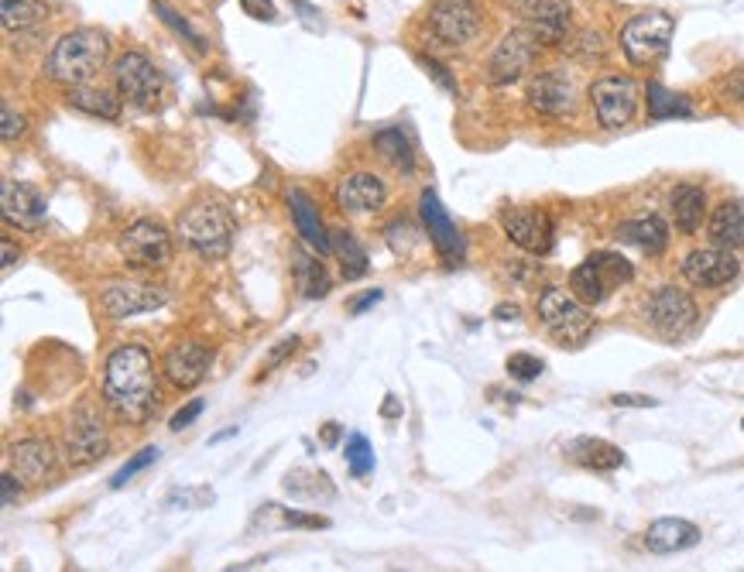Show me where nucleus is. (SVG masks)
<instances>
[{
	"instance_id": "obj_36",
	"label": "nucleus",
	"mask_w": 744,
	"mask_h": 572,
	"mask_svg": "<svg viewBox=\"0 0 744 572\" xmlns=\"http://www.w3.org/2000/svg\"><path fill=\"white\" fill-rule=\"evenodd\" d=\"M344 460H347V470L357 476H367L370 470H375V450H370V442H367V435H360V432H354L351 439H347V446H344Z\"/></svg>"
},
{
	"instance_id": "obj_2",
	"label": "nucleus",
	"mask_w": 744,
	"mask_h": 572,
	"mask_svg": "<svg viewBox=\"0 0 744 572\" xmlns=\"http://www.w3.org/2000/svg\"><path fill=\"white\" fill-rule=\"evenodd\" d=\"M175 234L179 240L196 250L200 258L206 261H220L230 253V244H234V234H237V224L234 216L224 203L216 199H196L190 203L179 219H175Z\"/></svg>"
},
{
	"instance_id": "obj_12",
	"label": "nucleus",
	"mask_w": 744,
	"mask_h": 572,
	"mask_svg": "<svg viewBox=\"0 0 744 572\" xmlns=\"http://www.w3.org/2000/svg\"><path fill=\"white\" fill-rule=\"evenodd\" d=\"M591 104L607 131H622L638 114V83L632 76H601L591 83Z\"/></svg>"
},
{
	"instance_id": "obj_6",
	"label": "nucleus",
	"mask_w": 744,
	"mask_h": 572,
	"mask_svg": "<svg viewBox=\"0 0 744 572\" xmlns=\"http://www.w3.org/2000/svg\"><path fill=\"white\" fill-rule=\"evenodd\" d=\"M676 35V18L666 11H645L635 14L622 28V52L628 55L632 66H656L666 58Z\"/></svg>"
},
{
	"instance_id": "obj_28",
	"label": "nucleus",
	"mask_w": 744,
	"mask_h": 572,
	"mask_svg": "<svg viewBox=\"0 0 744 572\" xmlns=\"http://www.w3.org/2000/svg\"><path fill=\"white\" fill-rule=\"evenodd\" d=\"M669 209L679 234H697L707 216V193L700 185H676L669 196Z\"/></svg>"
},
{
	"instance_id": "obj_30",
	"label": "nucleus",
	"mask_w": 744,
	"mask_h": 572,
	"mask_svg": "<svg viewBox=\"0 0 744 572\" xmlns=\"http://www.w3.org/2000/svg\"><path fill=\"white\" fill-rule=\"evenodd\" d=\"M292 271H295V284L302 299H323L330 292V274L323 268L320 258H313V253H305L302 247L292 250Z\"/></svg>"
},
{
	"instance_id": "obj_48",
	"label": "nucleus",
	"mask_w": 744,
	"mask_h": 572,
	"mask_svg": "<svg viewBox=\"0 0 744 572\" xmlns=\"http://www.w3.org/2000/svg\"><path fill=\"white\" fill-rule=\"evenodd\" d=\"M611 404H617V408H656L659 401L656 398H645V395H614Z\"/></svg>"
},
{
	"instance_id": "obj_7",
	"label": "nucleus",
	"mask_w": 744,
	"mask_h": 572,
	"mask_svg": "<svg viewBox=\"0 0 744 572\" xmlns=\"http://www.w3.org/2000/svg\"><path fill=\"white\" fill-rule=\"evenodd\" d=\"M641 315L662 339H683L693 333L700 309L690 292L676 289V284H662V289H656L641 302Z\"/></svg>"
},
{
	"instance_id": "obj_24",
	"label": "nucleus",
	"mask_w": 744,
	"mask_h": 572,
	"mask_svg": "<svg viewBox=\"0 0 744 572\" xmlns=\"http://www.w3.org/2000/svg\"><path fill=\"white\" fill-rule=\"evenodd\" d=\"M697 542H700V528L693 521H683V518H659L645 531V549L656 552V555L687 552Z\"/></svg>"
},
{
	"instance_id": "obj_51",
	"label": "nucleus",
	"mask_w": 744,
	"mask_h": 572,
	"mask_svg": "<svg viewBox=\"0 0 744 572\" xmlns=\"http://www.w3.org/2000/svg\"><path fill=\"white\" fill-rule=\"evenodd\" d=\"M339 442V425L336 422H326L323 425V446H336Z\"/></svg>"
},
{
	"instance_id": "obj_18",
	"label": "nucleus",
	"mask_w": 744,
	"mask_h": 572,
	"mask_svg": "<svg viewBox=\"0 0 744 572\" xmlns=\"http://www.w3.org/2000/svg\"><path fill=\"white\" fill-rule=\"evenodd\" d=\"M525 100L539 117L563 120L576 110V86L563 73H539L525 89Z\"/></svg>"
},
{
	"instance_id": "obj_40",
	"label": "nucleus",
	"mask_w": 744,
	"mask_h": 572,
	"mask_svg": "<svg viewBox=\"0 0 744 572\" xmlns=\"http://www.w3.org/2000/svg\"><path fill=\"white\" fill-rule=\"evenodd\" d=\"M278 528H330V521L320 515H302V511H289V507H278Z\"/></svg>"
},
{
	"instance_id": "obj_41",
	"label": "nucleus",
	"mask_w": 744,
	"mask_h": 572,
	"mask_svg": "<svg viewBox=\"0 0 744 572\" xmlns=\"http://www.w3.org/2000/svg\"><path fill=\"white\" fill-rule=\"evenodd\" d=\"M203 408H206V404H203V398H193L190 404H185V408H179L175 415L169 419V429H172V432H182V429H190V425H193V422H196V419L203 415Z\"/></svg>"
},
{
	"instance_id": "obj_26",
	"label": "nucleus",
	"mask_w": 744,
	"mask_h": 572,
	"mask_svg": "<svg viewBox=\"0 0 744 572\" xmlns=\"http://www.w3.org/2000/svg\"><path fill=\"white\" fill-rule=\"evenodd\" d=\"M289 209H292V219H295V230H299V237L313 247L316 253H330L333 250V237L326 234V227H323V216H320V209H316V203L309 199L302 188H292L289 193Z\"/></svg>"
},
{
	"instance_id": "obj_52",
	"label": "nucleus",
	"mask_w": 744,
	"mask_h": 572,
	"mask_svg": "<svg viewBox=\"0 0 744 572\" xmlns=\"http://www.w3.org/2000/svg\"><path fill=\"white\" fill-rule=\"evenodd\" d=\"M536 4H539V0H508V8H511V11H518V14H525V18L532 14V8H536Z\"/></svg>"
},
{
	"instance_id": "obj_19",
	"label": "nucleus",
	"mask_w": 744,
	"mask_h": 572,
	"mask_svg": "<svg viewBox=\"0 0 744 572\" xmlns=\"http://www.w3.org/2000/svg\"><path fill=\"white\" fill-rule=\"evenodd\" d=\"M419 216H422L432 247L440 250V258L446 265H460V258H463V237H460L456 224L450 219V213L443 209L440 196L432 193V188H425V193L419 196Z\"/></svg>"
},
{
	"instance_id": "obj_44",
	"label": "nucleus",
	"mask_w": 744,
	"mask_h": 572,
	"mask_svg": "<svg viewBox=\"0 0 744 572\" xmlns=\"http://www.w3.org/2000/svg\"><path fill=\"white\" fill-rule=\"evenodd\" d=\"M419 66H422V69H425V73H429L432 79H436V83H440V86H443L446 93H456V89H460V86H456V79H453V76L446 73V66H443V62H436V58H419Z\"/></svg>"
},
{
	"instance_id": "obj_38",
	"label": "nucleus",
	"mask_w": 744,
	"mask_h": 572,
	"mask_svg": "<svg viewBox=\"0 0 744 572\" xmlns=\"http://www.w3.org/2000/svg\"><path fill=\"white\" fill-rule=\"evenodd\" d=\"M505 367H508V377L521 380V385H529V380L542 377V370H546V364L536 354H511Z\"/></svg>"
},
{
	"instance_id": "obj_47",
	"label": "nucleus",
	"mask_w": 744,
	"mask_h": 572,
	"mask_svg": "<svg viewBox=\"0 0 744 572\" xmlns=\"http://www.w3.org/2000/svg\"><path fill=\"white\" fill-rule=\"evenodd\" d=\"M21 476L18 473H11V470H4V476H0V487H4V507H14L18 504V497H21Z\"/></svg>"
},
{
	"instance_id": "obj_25",
	"label": "nucleus",
	"mask_w": 744,
	"mask_h": 572,
	"mask_svg": "<svg viewBox=\"0 0 744 572\" xmlns=\"http://www.w3.org/2000/svg\"><path fill=\"white\" fill-rule=\"evenodd\" d=\"M617 240L648 253V258H659L669 247V224L662 216L648 213V216H638V219H628V224L617 227Z\"/></svg>"
},
{
	"instance_id": "obj_14",
	"label": "nucleus",
	"mask_w": 744,
	"mask_h": 572,
	"mask_svg": "<svg viewBox=\"0 0 744 572\" xmlns=\"http://www.w3.org/2000/svg\"><path fill=\"white\" fill-rule=\"evenodd\" d=\"M502 230L515 247L536 253V258H546V253L552 250V240H556L552 216L546 209H536V206H505L502 209Z\"/></svg>"
},
{
	"instance_id": "obj_3",
	"label": "nucleus",
	"mask_w": 744,
	"mask_h": 572,
	"mask_svg": "<svg viewBox=\"0 0 744 572\" xmlns=\"http://www.w3.org/2000/svg\"><path fill=\"white\" fill-rule=\"evenodd\" d=\"M107 55H110V42L104 31L79 28L55 42V48L45 62V73H48V79H55L62 86H86L104 69Z\"/></svg>"
},
{
	"instance_id": "obj_1",
	"label": "nucleus",
	"mask_w": 744,
	"mask_h": 572,
	"mask_svg": "<svg viewBox=\"0 0 744 572\" xmlns=\"http://www.w3.org/2000/svg\"><path fill=\"white\" fill-rule=\"evenodd\" d=\"M104 404L120 422L144 425L159 408V385H154V357L141 343H123L107 357L104 367Z\"/></svg>"
},
{
	"instance_id": "obj_53",
	"label": "nucleus",
	"mask_w": 744,
	"mask_h": 572,
	"mask_svg": "<svg viewBox=\"0 0 744 572\" xmlns=\"http://www.w3.org/2000/svg\"><path fill=\"white\" fill-rule=\"evenodd\" d=\"M494 320H502V323L518 320V305H498V309H494Z\"/></svg>"
},
{
	"instance_id": "obj_49",
	"label": "nucleus",
	"mask_w": 744,
	"mask_h": 572,
	"mask_svg": "<svg viewBox=\"0 0 744 572\" xmlns=\"http://www.w3.org/2000/svg\"><path fill=\"white\" fill-rule=\"evenodd\" d=\"M381 299H385V292H381V289H370L367 295H360V299H354V302H351V312H354V315H360V312H367L370 305L381 302Z\"/></svg>"
},
{
	"instance_id": "obj_31",
	"label": "nucleus",
	"mask_w": 744,
	"mask_h": 572,
	"mask_svg": "<svg viewBox=\"0 0 744 572\" xmlns=\"http://www.w3.org/2000/svg\"><path fill=\"white\" fill-rule=\"evenodd\" d=\"M66 104L79 114L100 117V120H117L120 117V97L110 89H93V86H69Z\"/></svg>"
},
{
	"instance_id": "obj_23",
	"label": "nucleus",
	"mask_w": 744,
	"mask_h": 572,
	"mask_svg": "<svg viewBox=\"0 0 744 572\" xmlns=\"http://www.w3.org/2000/svg\"><path fill=\"white\" fill-rule=\"evenodd\" d=\"M55 466V450L48 439H21L8 450V470L24 484H42Z\"/></svg>"
},
{
	"instance_id": "obj_46",
	"label": "nucleus",
	"mask_w": 744,
	"mask_h": 572,
	"mask_svg": "<svg viewBox=\"0 0 744 572\" xmlns=\"http://www.w3.org/2000/svg\"><path fill=\"white\" fill-rule=\"evenodd\" d=\"M244 14H251L255 21H274V4L271 0H240Z\"/></svg>"
},
{
	"instance_id": "obj_39",
	"label": "nucleus",
	"mask_w": 744,
	"mask_h": 572,
	"mask_svg": "<svg viewBox=\"0 0 744 572\" xmlns=\"http://www.w3.org/2000/svg\"><path fill=\"white\" fill-rule=\"evenodd\" d=\"M154 11H159V18H162V21H165V24H169L172 31H179V35H182L185 42H190V45H193L196 52H206V42H203V35H200V31H193V28L185 24V21H182V18H179V14H175V11H172L169 4H162V0H154Z\"/></svg>"
},
{
	"instance_id": "obj_27",
	"label": "nucleus",
	"mask_w": 744,
	"mask_h": 572,
	"mask_svg": "<svg viewBox=\"0 0 744 572\" xmlns=\"http://www.w3.org/2000/svg\"><path fill=\"white\" fill-rule=\"evenodd\" d=\"M570 460L576 463V466H583V470H594V473H614V470H622L625 466V453L614 446V442H607V439H576V442H570Z\"/></svg>"
},
{
	"instance_id": "obj_35",
	"label": "nucleus",
	"mask_w": 744,
	"mask_h": 572,
	"mask_svg": "<svg viewBox=\"0 0 744 572\" xmlns=\"http://www.w3.org/2000/svg\"><path fill=\"white\" fill-rule=\"evenodd\" d=\"M375 148L381 158H388V162L398 169V172H412L416 169V154H412V144L409 138L398 131V127H388V131H378L375 134Z\"/></svg>"
},
{
	"instance_id": "obj_50",
	"label": "nucleus",
	"mask_w": 744,
	"mask_h": 572,
	"mask_svg": "<svg viewBox=\"0 0 744 572\" xmlns=\"http://www.w3.org/2000/svg\"><path fill=\"white\" fill-rule=\"evenodd\" d=\"M0 247H4V271H11V268L18 265V258H21V250L14 247V240H11V237L0 240Z\"/></svg>"
},
{
	"instance_id": "obj_15",
	"label": "nucleus",
	"mask_w": 744,
	"mask_h": 572,
	"mask_svg": "<svg viewBox=\"0 0 744 572\" xmlns=\"http://www.w3.org/2000/svg\"><path fill=\"white\" fill-rule=\"evenodd\" d=\"M100 305L110 320H131V315H144L169 305V292L162 284H148V281H110Z\"/></svg>"
},
{
	"instance_id": "obj_33",
	"label": "nucleus",
	"mask_w": 744,
	"mask_h": 572,
	"mask_svg": "<svg viewBox=\"0 0 744 572\" xmlns=\"http://www.w3.org/2000/svg\"><path fill=\"white\" fill-rule=\"evenodd\" d=\"M645 97H648V117H653V120L693 117L690 100H687V97H679V93H669L662 83H648V86H645Z\"/></svg>"
},
{
	"instance_id": "obj_45",
	"label": "nucleus",
	"mask_w": 744,
	"mask_h": 572,
	"mask_svg": "<svg viewBox=\"0 0 744 572\" xmlns=\"http://www.w3.org/2000/svg\"><path fill=\"white\" fill-rule=\"evenodd\" d=\"M295 349H299V336H289V339L278 343V346L271 349V354H268V360H265V374H268V370H274L278 364H285V360L295 354Z\"/></svg>"
},
{
	"instance_id": "obj_10",
	"label": "nucleus",
	"mask_w": 744,
	"mask_h": 572,
	"mask_svg": "<svg viewBox=\"0 0 744 572\" xmlns=\"http://www.w3.org/2000/svg\"><path fill=\"white\" fill-rule=\"evenodd\" d=\"M120 258L128 268L138 271H159L172 261V234L159 219H134V224L120 234Z\"/></svg>"
},
{
	"instance_id": "obj_11",
	"label": "nucleus",
	"mask_w": 744,
	"mask_h": 572,
	"mask_svg": "<svg viewBox=\"0 0 744 572\" xmlns=\"http://www.w3.org/2000/svg\"><path fill=\"white\" fill-rule=\"evenodd\" d=\"M114 83H117L120 97L131 100L141 110H154V107L162 104V93H165L162 73L154 69V62L148 55H141V52H123V55H117V62H114Z\"/></svg>"
},
{
	"instance_id": "obj_54",
	"label": "nucleus",
	"mask_w": 744,
	"mask_h": 572,
	"mask_svg": "<svg viewBox=\"0 0 744 572\" xmlns=\"http://www.w3.org/2000/svg\"><path fill=\"white\" fill-rule=\"evenodd\" d=\"M385 415H388V419H395V415H401V408H398V401H395V395H388V401H385Z\"/></svg>"
},
{
	"instance_id": "obj_56",
	"label": "nucleus",
	"mask_w": 744,
	"mask_h": 572,
	"mask_svg": "<svg viewBox=\"0 0 744 572\" xmlns=\"http://www.w3.org/2000/svg\"><path fill=\"white\" fill-rule=\"evenodd\" d=\"M741 432H744V419H741Z\"/></svg>"
},
{
	"instance_id": "obj_20",
	"label": "nucleus",
	"mask_w": 744,
	"mask_h": 572,
	"mask_svg": "<svg viewBox=\"0 0 744 572\" xmlns=\"http://www.w3.org/2000/svg\"><path fill=\"white\" fill-rule=\"evenodd\" d=\"M162 374H165L169 385L179 388V391L200 388L206 380V374H209V349L203 343H193V339L175 343L165 354V360H162Z\"/></svg>"
},
{
	"instance_id": "obj_22",
	"label": "nucleus",
	"mask_w": 744,
	"mask_h": 572,
	"mask_svg": "<svg viewBox=\"0 0 744 572\" xmlns=\"http://www.w3.org/2000/svg\"><path fill=\"white\" fill-rule=\"evenodd\" d=\"M532 31V35L539 39L542 48H556L563 45L570 39V28H573V11H570V0H539V4L532 8V14L525 18Z\"/></svg>"
},
{
	"instance_id": "obj_21",
	"label": "nucleus",
	"mask_w": 744,
	"mask_h": 572,
	"mask_svg": "<svg viewBox=\"0 0 744 572\" xmlns=\"http://www.w3.org/2000/svg\"><path fill=\"white\" fill-rule=\"evenodd\" d=\"M333 196H336V206L347 213H378L388 199V185L370 172H354L347 179H339Z\"/></svg>"
},
{
	"instance_id": "obj_5",
	"label": "nucleus",
	"mask_w": 744,
	"mask_h": 572,
	"mask_svg": "<svg viewBox=\"0 0 744 572\" xmlns=\"http://www.w3.org/2000/svg\"><path fill=\"white\" fill-rule=\"evenodd\" d=\"M632 278H635V268H632L628 258H622V253H614V250H601V253H591L583 265L573 268L570 289L583 305L594 309V305L607 302Z\"/></svg>"
},
{
	"instance_id": "obj_42",
	"label": "nucleus",
	"mask_w": 744,
	"mask_h": 572,
	"mask_svg": "<svg viewBox=\"0 0 744 572\" xmlns=\"http://www.w3.org/2000/svg\"><path fill=\"white\" fill-rule=\"evenodd\" d=\"M0 120H4V123H0V138H4V141H18L24 134V117L14 114L11 104L0 107Z\"/></svg>"
},
{
	"instance_id": "obj_8",
	"label": "nucleus",
	"mask_w": 744,
	"mask_h": 572,
	"mask_svg": "<svg viewBox=\"0 0 744 572\" xmlns=\"http://www.w3.org/2000/svg\"><path fill=\"white\" fill-rule=\"evenodd\" d=\"M110 450V435H107V425L104 419L97 415V408L93 404H79L66 429H62V456L73 470H83V466H93L97 460H104Z\"/></svg>"
},
{
	"instance_id": "obj_29",
	"label": "nucleus",
	"mask_w": 744,
	"mask_h": 572,
	"mask_svg": "<svg viewBox=\"0 0 744 572\" xmlns=\"http://www.w3.org/2000/svg\"><path fill=\"white\" fill-rule=\"evenodd\" d=\"M707 237L718 247H744V203L741 199H724L714 213H710Z\"/></svg>"
},
{
	"instance_id": "obj_37",
	"label": "nucleus",
	"mask_w": 744,
	"mask_h": 572,
	"mask_svg": "<svg viewBox=\"0 0 744 572\" xmlns=\"http://www.w3.org/2000/svg\"><path fill=\"white\" fill-rule=\"evenodd\" d=\"M151 463H159V446H144L141 453H134L128 463H123V466L110 476V487H114V490L128 487V484L134 481V476H138V473H144Z\"/></svg>"
},
{
	"instance_id": "obj_13",
	"label": "nucleus",
	"mask_w": 744,
	"mask_h": 572,
	"mask_svg": "<svg viewBox=\"0 0 744 572\" xmlns=\"http://www.w3.org/2000/svg\"><path fill=\"white\" fill-rule=\"evenodd\" d=\"M542 45L539 39L532 35L529 28H515L508 31V35L498 42V48H494L490 62H487V76L494 86H508V83H518L525 73H529L536 66Z\"/></svg>"
},
{
	"instance_id": "obj_55",
	"label": "nucleus",
	"mask_w": 744,
	"mask_h": 572,
	"mask_svg": "<svg viewBox=\"0 0 744 572\" xmlns=\"http://www.w3.org/2000/svg\"><path fill=\"white\" fill-rule=\"evenodd\" d=\"M230 435H237V429H227V432H220V435H213L209 442H224V439H230Z\"/></svg>"
},
{
	"instance_id": "obj_4",
	"label": "nucleus",
	"mask_w": 744,
	"mask_h": 572,
	"mask_svg": "<svg viewBox=\"0 0 744 572\" xmlns=\"http://www.w3.org/2000/svg\"><path fill=\"white\" fill-rule=\"evenodd\" d=\"M536 312H539V323L546 326V333L560 346H583L594 333L591 305H583L573 292L556 289V284H546L539 292Z\"/></svg>"
},
{
	"instance_id": "obj_9",
	"label": "nucleus",
	"mask_w": 744,
	"mask_h": 572,
	"mask_svg": "<svg viewBox=\"0 0 744 572\" xmlns=\"http://www.w3.org/2000/svg\"><path fill=\"white\" fill-rule=\"evenodd\" d=\"M484 18L477 0H436L429 8V35L443 48H463L481 39Z\"/></svg>"
},
{
	"instance_id": "obj_32",
	"label": "nucleus",
	"mask_w": 744,
	"mask_h": 572,
	"mask_svg": "<svg viewBox=\"0 0 744 572\" xmlns=\"http://www.w3.org/2000/svg\"><path fill=\"white\" fill-rule=\"evenodd\" d=\"M0 21L8 31H31L48 21V8L42 0H4L0 4Z\"/></svg>"
},
{
	"instance_id": "obj_34",
	"label": "nucleus",
	"mask_w": 744,
	"mask_h": 572,
	"mask_svg": "<svg viewBox=\"0 0 744 572\" xmlns=\"http://www.w3.org/2000/svg\"><path fill=\"white\" fill-rule=\"evenodd\" d=\"M333 250H336L339 268H344V278H347V281H357V278H364V274L370 271V258H367V250L360 247V240H357L351 230H336V237H333Z\"/></svg>"
},
{
	"instance_id": "obj_17",
	"label": "nucleus",
	"mask_w": 744,
	"mask_h": 572,
	"mask_svg": "<svg viewBox=\"0 0 744 572\" xmlns=\"http://www.w3.org/2000/svg\"><path fill=\"white\" fill-rule=\"evenodd\" d=\"M0 213H4L8 227L39 234L45 227V219H48V203H45V196L39 193L35 185L8 179L4 185H0Z\"/></svg>"
},
{
	"instance_id": "obj_43",
	"label": "nucleus",
	"mask_w": 744,
	"mask_h": 572,
	"mask_svg": "<svg viewBox=\"0 0 744 572\" xmlns=\"http://www.w3.org/2000/svg\"><path fill=\"white\" fill-rule=\"evenodd\" d=\"M721 93H724V100H731V104L744 107V69L727 73V76L721 79Z\"/></svg>"
},
{
	"instance_id": "obj_16",
	"label": "nucleus",
	"mask_w": 744,
	"mask_h": 572,
	"mask_svg": "<svg viewBox=\"0 0 744 572\" xmlns=\"http://www.w3.org/2000/svg\"><path fill=\"white\" fill-rule=\"evenodd\" d=\"M683 278L693 284V289H724L731 284L737 274H741V261L734 258L731 247H700V250H690L683 265H679Z\"/></svg>"
}]
</instances>
